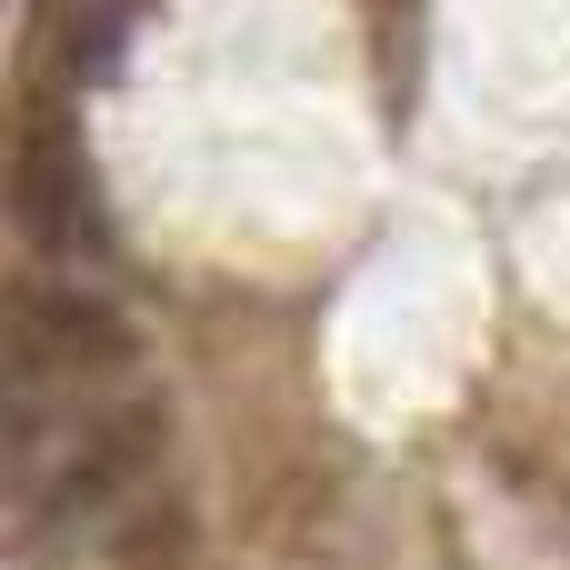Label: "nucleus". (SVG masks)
<instances>
[{"label": "nucleus", "mask_w": 570, "mask_h": 570, "mask_svg": "<svg viewBox=\"0 0 570 570\" xmlns=\"http://www.w3.org/2000/svg\"><path fill=\"white\" fill-rule=\"evenodd\" d=\"M10 220L30 250L50 261H110V210H100V170L80 150L70 120H20L10 130Z\"/></svg>", "instance_id": "f257e3e1"}, {"label": "nucleus", "mask_w": 570, "mask_h": 570, "mask_svg": "<svg viewBox=\"0 0 570 570\" xmlns=\"http://www.w3.org/2000/svg\"><path fill=\"white\" fill-rule=\"evenodd\" d=\"M160 431H170L160 401H120V411H100L80 441H60V471L20 491L30 531H70V521H100L110 501H130V491L160 471Z\"/></svg>", "instance_id": "f03ea898"}, {"label": "nucleus", "mask_w": 570, "mask_h": 570, "mask_svg": "<svg viewBox=\"0 0 570 570\" xmlns=\"http://www.w3.org/2000/svg\"><path fill=\"white\" fill-rule=\"evenodd\" d=\"M130 351H140L130 311L100 301L90 281H20V291H10V361H20V391H30V381L120 371Z\"/></svg>", "instance_id": "7ed1b4c3"}, {"label": "nucleus", "mask_w": 570, "mask_h": 570, "mask_svg": "<svg viewBox=\"0 0 570 570\" xmlns=\"http://www.w3.org/2000/svg\"><path fill=\"white\" fill-rule=\"evenodd\" d=\"M140 10H150V0H40V40H50V60H60L70 80H100V70L120 60V40H130Z\"/></svg>", "instance_id": "20e7f679"}]
</instances>
